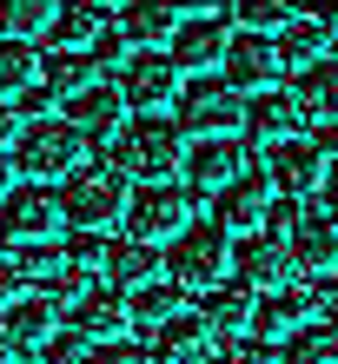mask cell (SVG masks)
<instances>
[{
    "instance_id": "obj_16",
    "label": "cell",
    "mask_w": 338,
    "mask_h": 364,
    "mask_svg": "<svg viewBox=\"0 0 338 364\" xmlns=\"http://www.w3.org/2000/svg\"><path fill=\"white\" fill-rule=\"evenodd\" d=\"M285 245H292V265H299V278H312V272H338V219H332V212H305V219L285 232Z\"/></svg>"
},
{
    "instance_id": "obj_15",
    "label": "cell",
    "mask_w": 338,
    "mask_h": 364,
    "mask_svg": "<svg viewBox=\"0 0 338 364\" xmlns=\"http://www.w3.org/2000/svg\"><path fill=\"white\" fill-rule=\"evenodd\" d=\"M126 93H120V80H93V87H80L73 100H67V119L80 126L87 139H113L120 126H126Z\"/></svg>"
},
{
    "instance_id": "obj_31",
    "label": "cell",
    "mask_w": 338,
    "mask_h": 364,
    "mask_svg": "<svg viewBox=\"0 0 338 364\" xmlns=\"http://www.w3.org/2000/svg\"><path fill=\"white\" fill-rule=\"evenodd\" d=\"M285 364H338V325H299L285 338Z\"/></svg>"
},
{
    "instance_id": "obj_35",
    "label": "cell",
    "mask_w": 338,
    "mask_h": 364,
    "mask_svg": "<svg viewBox=\"0 0 338 364\" xmlns=\"http://www.w3.org/2000/svg\"><path fill=\"white\" fill-rule=\"evenodd\" d=\"M87 53H93V67H113V73H120L126 60H133V40H126V33H120V20H113V27H100V33H93V47H87Z\"/></svg>"
},
{
    "instance_id": "obj_26",
    "label": "cell",
    "mask_w": 338,
    "mask_h": 364,
    "mask_svg": "<svg viewBox=\"0 0 338 364\" xmlns=\"http://www.w3.org/2000/svg\"><path fill=\"white\" fill-rule=\"evenodd\" d=\"M325 40H332V33H325L319 20H312V14L299 7V14H292L279 33H272V47H279V67H285V73H299V67H312V60L325 53Z\"/></svg>"
},
{
    "instance_id": "obj_47",
    "label": "cell",
    "mask_w": 338,
    "mask_h": 364,
    "mask_svg": "<svg viewBox=\"0 0 338 364\" xmlns=\"http://www.w3.org/2000/svg\"><path fill=\"white\" fill-rule=\"evenodd\" d=\"M87 7H93V14H100V20H107V14H113V20H120V14H126V7H133V0H87Z\"/></svg>"
},
{
    "instance_id": "obj_23",
    "label": "cell",
    "mask_w": 338,
    "mask_h": 364,
    "mask_svg": "<svg viewBox=\"0 0 338 364\" xmlns=\"http://www.w3.org/2000/svg\"><path fill=\"white\" fill-rule=\"evenodd\" d=\"M179 0H133V7L120 14V33L133 40V47H173V33H179Z\"/></svg>"
},
{
    "instance_id": "obj_1",
    "label": "cell",
    "mask_w": 338,
    "mask_h": 364,
    "mask_svg": "<svg viewBox=\"0 0 338 364\" xmlns=\"http://www.w3.org/2000/svg\"><path fill=\"white\" fill-rule=\"evenodd\" d=\"M186 126L179 119H166V113H133L113 133V159H120V173L126 179H173L186 173Z\"/></svg>"
},
{
    "instance_id": "obj_42",
    "label": "cell",
    "mask_w": 338,
    "mask_h": 364,
    "mask_svg": "<svg viewBox=\"0 0 338 364\" xmlns=\"http://www.w3.org/2000/svg\"><path fill=\"white\" fill-rule=\"evenodd\" d=\"M20 126H27V119L14 113V100H0V146H7V153H14V139H20Z\"/></svg>"
},
{
    "instance_id": "obj_12",
    "label": "cell",
    "mask_w": 338,
    "mask_h": 364,
    "mask_svg": "<svg viewBox=\"0 0 338 364\" xmlns=\"http://www.w3.org/2000/svg\"><path fill=\"white\" fill-rule=\"evenodd\" d=\"M279 73H285V67H279V47H272V33L239 27V33L226 40V80H232L245 100H252V93H265Z\"/></svg>"
},
{
    "instance_id": "obj_28",
    "label": "cell",
    "mask_w": 338,
    "mask_h": 364,
    "mask_svg": "<svg viewBox=\"0 0 338 364\" xmlns=\"http://www.w3.org/2000/svg\"><path fill=\"white\" fill-rule=\"evenodd\" d=\"M40 87H53L60 100H73L80 87H93V53H87V47H53V53H40Z\"/></svg>"
},
{
    "instance_id": "obj_45",
    "label": "cell",
    "mask_w": 338,
    "mask_h": 364,
    "mask_svg": "<svg viewBox=\"0 0 338 364\" xmlns=\"http://www.w3.org/2000/svg\"><path fill=\"white\" fill-rule=\"evenodd\" d=\"M14 186H20V166H14V153H7V146H0V199H7Z\"/></svg>"
},
{
    "instance_id": "obj_17",
    "label": "cell",
    "mask_w": 338,
    "mask_h": 364,
    "mask_svg": "<svg viewBox=\"0 0 338 364\" xmlns=\"http://www.w3.org/2000/svg\"><path fill=\"white\" fill-rule=\"evenodd\" d=\"M226 40H232L226 20H193V14H186L166 53L179 60V73H213V67H226Z\"/></svg>"
},
{
    "instance_id": "obj_44",
    "label": "cell",
    "mask_w": 338,
    "mask_h": 364,
    "mask_svg": "<svg viewBox=\"0 0 338 364\" xmlns=\"http://www.w3.org/2000/svg\"><path fill=\"white\" fill-rule=\"evenodd\" d=\"M319 199H325V212H332V219H338V159L325 166V186H319Z\"/></svg>"
},
{
    "instance_id": "obj_8",
    "label": "cell",
    "mask_w": 338,
    "mask_h": 364,
    "mask_svg": "<svg viewBox=\"0 0 338 364\" xmlns=\"http://www.w3.org/2000/svg\"><path fill=\"white\" fill-rule=\"evenodd\" d=\"M179 87H186V73H179V60L166 53V47H133V60L120 67V93H126L133 113L179 106Z\"/></svg>"
},
{
    "instance_id": "obj_18",
    "label": "cell",
    "mask_w": 338,
    "mask_h": 364,
    "mask_svg": "<svg viewBox=\"0 0 338 364\" xmlns=\"http://www.w3.org/2000/svg\"><path fill=\"white\" fill-rule=\"evenodd\" d=\"M252 305H259V291L239 285V278H219L213 291H199V318H206V331H219V338H245L252 331Z\"/></svg>"
},
{
    "instance_id": "obj_2",
    "label": "cell",
    "mask_w": 338,
    "mask_h": 364,
    "mask_svg": "<svg viewBox=\"0 0 338 364\" xmlns=\"http://www.w3.org/2000/svg\"><path fill=\"white\" fill-rule=\"evenodd\" d=\"M126 199H133V179L120 173V159H107V166L87 159V166H73V173L60 179V212H67V225H80V232L120 225Z\"/></svg>"
},
{
    "instance_id": "obj_43",
    "label": "cell",
    "mask_w": 338,
    "mask_h": 364,
    "mask_svg": "<svg viewBox=\"0 0 338 364\" xmlns=\"http://www.w3.org/2000/svg\"><path fill=\"white\" fill-rule=\"evenodd\" d=\"M305 14L319 20V27H325L332 40H338V0H305Z\"/></svg>"
},
{
    "instance_id": "obj_41",
    "label": "cell",
    "mask_w": 338,
    "mask_h": 364,
    "mask_svg": "<svg viewBox=\"0 0 338 364\" xmlns=\"http://www.w3.org/2000/svg\"><path fill=\"white\" fill-rule=\"evenodd\" d=\"M239 0H179V14H193V20H226Z\"/></svg>"
},
{
    "instance_id": "obj_39",
    "label": "cell",
    "mask_w": 338,
    "mask_h": 364,
    "mask_svg": "<svg viewBox=\"0 0 338 364\" xmlns=\"http://www.w3.org/2000/svg\"><path fill=\"white\" fill-rule=\"evenodd\" d=\"M53 100H60L53 87H20V93H14V113H20V119H47Z\"/></svg>"
},
{
    "instance_id": "obj_49",
    "label": "cell",
    "mask_w": 338,
    "mask_h": 364,
    "mask_svg": "<svg viewBox=\"0 0 338 364\" xmlns=\"http://www.w3.org/2000/svg\"><path fill=\"white\" fill-rule=\"evenodd\" d=\"M199 364H239V358H199Z\"/></svg>"
},
{
    "instance_id": "obj_34",
    "label": "cell",
    "mask_w": 338,
    "mask_h": 364,
    "mask_svg": "<svg viewBox=\"0 0 338 364\" xmlns=\"http://www.w3.org/2000/svg\"><path fill=\"white\" fill-rule=\"evenodd\" d=\"M93 358V338H80L73 325H60L47 345H40V364H87Z\"/></svg>"
},
{
    "instance_id": "obj_25",
    "label": "cell",
    "mask_w": 338,
    "mask_h": 364,
    "mask_svg": "<svg viewBox=\"0 0 338 364\" xmlns=\"http://www.w3.org/2000/svg\"><path fill=\"white\" fill-rule=\"evenodd\" d=\"M126 305H133V325L153 331V325H166V318L193 311V291H186L179 278H166V272H159V278H146L139 291H126Z\"/></svg>"
},
{
    "instance_id": "obj_32",
    "label": "cell",
    "mask_w": 338,
    "mask_h": 364,
    "mask_svg": "<svg viewBox=\"0 0 338 364\" xmlns=\"http://www.w3.org/2000/svg\"><path fill=\"white\" fill-rule=\"evenodd\" d=\"M107 27L87 0H60V20H53V47H93V33Z\"/></svg>"
},
{
    "instance_id": "obj_10",
    "label": "cell",
    "mask_w": 338,
    "mask_h": 364,
    "mask_svg": "<svg viewBox=\"0 0 338 364\" xmlns=\"http://www.w3.org/2000/svg\"><path fill=\"white\" fill-rule=\"evenodd\" d=\"M292 245L279 239V232H245L239 245H232V278H239V285H252V291H285L292 285Z\"/></svg>"
},
{
    "instance_id": "obj_37",
    "label": "cell",
    "mask_w": 338,
    "mask_h": 364,
    "mask_svg": "<svg viewBox=\"0 0 338 364\" xmlns=\"http://www.w3.org/2000/svg\"><path fill=\"white\" fill-rule=\"evenodd\" d=\"M27 265H20V252H0V311L7 305H20V298H27Z\"/></svg>"
},
{
    "instance_id": "obj_29",
    "label": "cell",
    "mask_w": 338,
    "mask_h": 364,
    "mask_svg": "<svg viewBox=\"0 0 338 364\" xmlns=\"http://www.w3.org/2000/svg\"><path fill=\"white\" fill-rule=\"evenodd\" d=\"M53 20H60V0H0V33L7 40L53 33Z\"/></svg>"
},
{
    "instance_id": "obj_3",
    "label": "cell",
    "mask_w": 338,
    "mask_h": 364,
    "mask_svg": "<svg viewBox=\"0 0 338 364\" xmlns=\"http://www.w3.org/2000/svg\"><path fill=\"white\" fill-rule=\"evenodd\" d=\"M87 133H80L73 119H27L20 126V139H14V166H20V179H67L73 166H87Z\"/></svg>"
},
{
    "instance_id": "obj_13",
    "label": "cell",
    "mask_w": 338,
    "mask_h": 364,
    "mask_svg": "<svg viewBox=\"0 0 338 364\" xmlns=\"http://www.w3.org/2000/svg\"><path fill=\"white\" fill-rule=\"evenodd\" d=\"M325 153H319V139H279V146H265V173H272V186L285 192V199H305V192H319L325 186Z\"/></svg>"
},
{
    "instance_id": "obj_38",
    "label": "cell",
    "mask_w": 338,
    "mask_h": 364,
    "mask_svg": "<svg viewBox=\"0 0 338 364\" xmlns=\"http://www.w3.org/2000/svg\"><path fill=\"white\" fill-rule=\"evenodd\" d=\"M87 364H153V351L133 345V338H113V345H93V358H87Z\"/></svg>"
},
{
    "instance_id": "obj_33",
    "label": "cell",
    "mask_w": 338,
    "mask_h": 364,
    "mask_svg": "<svg viewBox=\"0 0 338 364\" xmlns=\"http://www.w3.org/2000/svg\"><path fill=\"white\" fill-rule=\"evenodd\" d=\"M299 7H305V0H239V7H232V14H239V27L279 33V27H285V20L299 14Z\"/></svg>"
},
{
    "instance_id": "obj_20",
    "label": "cell",
    "mask_w": 338,
    "mask_h": 364,
    "mask_svg": "<svg viewBox=\"0 0 338 364\" xmlns=\"http://www.w3.org/2000/svg\"><path fill=\"white\" fill-rule=\"evenodd\" d=\"M299 100H292V93H252L245 100V146H279V139H292V133H299Z\"/></svg>"
},
{
    "instance_id": "obj_27",
    "label": "cell",
    "mask_w": 338,
    "mask_h": 364,
    "mask_svg": "<svg viewBox=\"0 0 338 364\" xmlns=\"http://www.w3.org/2000/svg\"><path fill=\"white\" fill-rule=\"evenodd\" d=\"M60 331V305H53V298L47 291H33V298H20V305H7V338H14V351L20 345H47V338Z\"/></svg>"
},
{
    "instance_id": "obj_40",
    "label": "cell",
    "mask_w": 338,
    "mask_h": 364,
    "mask_svg": "<svg viewBox=\"0 0 338 364\" xmlns=\"http://www.w3.org/2000/svg\"><path fill=\"white\" fill-rule=\"evenodd\" d=\"M312 311L338 318V272H312Z\"/></svg>"
},
{
    "instance_id": "obj_5",
    "label": "cell",
    "mask_w": 338,
    "mask_h": 364,
    "mask_svg": "<svg viewBox=\"0 0 338 364\" xmlns=\"http://www.w3.org/2000/svg\"><path fill=\"white\" fill-rule=\"evenodd\" d=\"M193 219H199L193 186H179V179H139V192L126 199V232L146 239V245H173Z\"/></svg>"
},
{
    "instance_id": "obj_4",
    "label": "cell",
    "mask_w": 338,
    "mask_h": 364,
    "mask_svg": "<svg viewBox=\"0 0 338 364\" xmlns=\"http://www.w3.org/2000/svg\"><path fill=\"white\" fill-rule=\"evenodd\" d=\"M226 272H232V232L219 219H193L166 245V278H179L186 291H213Z\"/></svg>"
},
{
    "instance_id": "obj_46",
    "label": "cell",
    "mask_w": 338,
    "mask_h": 364,
    "mask_svg": "<svg viewBox=\"0 0 338 364\" xmlns=\"http://www.w3.org/2000/svg\"><path fill=\"white\" fill-rule=\"evenodd\" d=\"M312 139H319V153H325V159H338V119H325Z\"/></svg>"
},
{
    "instance_id": "obj_14",
    "label": "cell",
    "mask_w": 338,
    "mask_h": 364,
    "mask_svg": "<svg viewBox=\"0 0 338 364\" xmlns=\"http://www.w3.org/2000/svg\"><path fill=\"white\" fill-rule=\"evenodd\" d=\"M245 173V133H213V139H193V153H186V179L193 192H219Z\"/></svg>"
},
{
    "instance_id": "obj_21",
    "label": "cell",
    "mask_w": 338,
    "mask_h": 364,
    "mask_svg": "<svg viewBox=\"0 0 338 364\" xmlns=\"http://www.w3.org/2000/svg\"><path fill=\"white\" fill-rule=\"evenodd\" d=\"M206 318H193V311H179V318H166V325H153L146 331V351H153V364H199L206 358Z\"/></svg>"
},
{
    "instance_id": "obj_9",
    "label": "cell",
    "mask_w": 338,
    "mask_h": 364,
    "mask_svg": "<svg viewBox=\"0 0 338 364\" xmlns=\"http://www.w3.org/2000/svg\"><path fill=\"white\" fill-rule=\"evenodd\" d=\"M272 199H279V186H272L265 159H245V173L232 179V186H219V192H213V219H219L226 232H259Z\"/></svg>"
},
{
    "instance_id": "obj_22",
    "label": "cell",
    "mask_w": 338,
    "mask_h": 364,
    "mask_svg": "<svg viewBox=\"0 0 338 364\" xmlns=\"http://www.w3.org/2000/svg\"><path fill=\"white\" fill-rule=\"evenodd\" d=\"M159 272H166V252L126 232L120 245H107V272H100V278H107V285H120V291H139L146 278H159Z\"/></svg>"
},
{
    "instance_id": "obj_6",
    "label": "cell",
    "mask_w": 338,
    "mask_h": 364,
    "mask_svg": "<svg viewBox=\"0 0 338 364\" xmlns=\"http://www.w3.org/2000/svg\"><path fill=\"white\" fill-rule=\"evenodd\" d=\"M179 126L193 139H213V133H245V93L232 80H206L193 73V87H179Z\"/></svg>"
},
{
    "instance_id": "obj_30",
    "label": "cell",
    "mask_w": 338,
    "mask_h": 364,
    "mask_svg": "<svg viewBox=\"0 0 338 364\" xmlns=\"http://www.w3.org/2000/svg\"><path fill=\"white\" fill-rule=\"evenodd\" d=\"M33 80H40L33 40H7V33H0V100H14L20 87H33Z\"/></svg>"
},
{
    "instance_id": "obj_36",
    "label": "cell",
    "mask_w": 338,
    "mask_h": 364,
    "mask_svg": "<svg viewBox=\"0 0 338 364\" xmlns=\"http://www.w3.org/2000/svg\"><path fill=\"white\" fill-rule=\"evenodd\" d=\"M60 252H67L80 272H107V239H100V232H80V225H73V239L60 245Z\"/></svg>"
},
{
    "instance_id": "obj_11",
    "label": "cell",
    "mask_w": 338,
    "mask_h": 364,
    "mask_svg": "<svg viewBox=\"0 0 338 364\" xmlns=\"http://www.w3.org/2000/svg\"><path fill=\"white\" fill-rule=\"evenodd\" d=\"M60 325H73L80 338H93V345H113V338L133 331V305H126L120 285H87L67 311H60Z\"/></svg>"
},
{
    "instance_id": "obj_19",
    "label": "cell",
    "mask_w": 338,
    "mask_h": 364,
    "mask_svg": "<svg viewBox=\"0 0 338 364\" xmlns=\"http://www.w3.org/2000/svg\"><path fill=\"white\" fill-rule=\"evenodd\" d=\"M299 325H312V291H259V305H252V338H265V345H285Z\"/></svg>"
},
{
    "instance_id": "obj_48",
    "label": "cell",
    "mask_w": 338,
    "mask_h": 364,
    "mask_svg": "<svg viewBox=\"0 0 338 364\" xmlns=\"http://www.w3.org/2000/svg\"><path fill=\"white\" fill-rule=\"evenodd\" d=\"M0 364H14V338L7 331H0Z\"/></svg>"
},
{
    "instance_id": "obj_24",
    "label": "cell",
    "mask_w": 338,
    "mask_h": 364,
    "mask_svg": "<svg viewBox=\"0 0 338 364\" xmlns=\"http://www.w3.org/2000/svg\"><path fill=\"white\" fill-rule=\"evenodd\" d=\"M292 100H299V113L312 126L338 119V60H312V67L292 73Z\"/></svg>"
},
{
    "instance_id": "obj_7",
    "label": "cell",
    "mask_w": 338,
    "mask_h": 364,
    "mask_svg": "<svg viewBox=\"0 0 338 364\" xmlns=\"http://www.w3.org/2000/svg\"><path fill=\"white\" fill-rule=\"evenodd\" d=\"M60 225H67V212H60V192H47V179H20L0 199V239L14 245H47Z\"/></svg>"
}]
</instances>
